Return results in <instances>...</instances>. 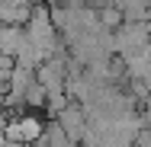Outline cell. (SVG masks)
Returning <instances> with one entry per match:
<instances>
[{"label":"cell","mask_w":151,"mask_h":147,"mask_svg":"<svg viewBox=\"0 0 151 147\" xmlns=\"http://www.w3.org/2000/svg\"><path fill=\"white\" fill-rule=\"evenodd\" d=\"M42 121L32 115H19L16 121H10L6 128H3V138L10 141V144H19V141H42Z\"/></svg>","instance_id":"obj_1"},{"label":"cell","mask_w":151,"mask_h":147,"mask_svg":"<svg viewBox=\"0 0 151 147\" xmlns=\"http://www.w3.org/2000/svg\"><path fill=\"white\" fill-rule=\"evenodd\" d=\"M58 125H61V131L71 138V144H74V141H81V134L87 131V125H84V115H81L77 109H61Z\"/></svg>","instance_id":"obj_2"}]
</instances>
